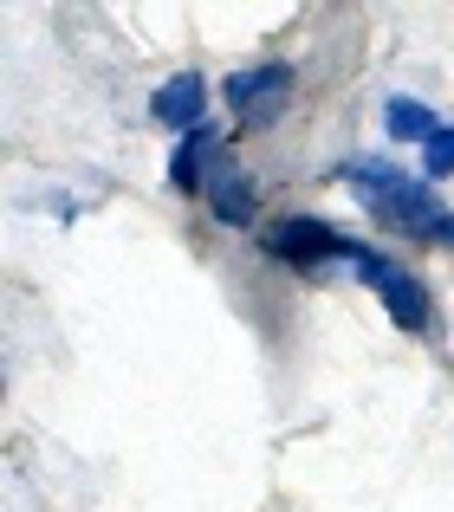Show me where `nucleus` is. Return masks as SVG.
<instances>
[{"mask_svg": "<svg viewBox=\"0 0 454 512\" xmlns=\"http://www.w3.org/2000/svg\"><path fill=\"white\" fill-rule=\"evenodd\" d=\"M344 266H351V273L377 292L383 312H390L403 331H429V292H422V279H409L396 260H383L377 247H357V240L344 247Z\"/></svg>", "mask_w": 454, "mask_h": 512, "instance_id": "f257e3e1", "label": "nucleus"}, {"mask_svg": "<svg viewBox=\"0 0 454 512\" xmlns=\"http://www.w3.org/2000/svg\"><path fill=\"white\" fill-rule=\"evenodd\" d=\"M344 247L351 240L338 234V227L312 221V214H286V221L266 227V253L286 266H325V260H344Z\"/></svg>", "mask_w": 454, "mask_h": 512, "instance_id": "f03ea898", "label": "nucleus"}, {"mask_svg": "<svg viewBox=\"0 0 454 512\" xmlns=\"http://www.w3.org/2000/svg\"><path fill=\"white\" fill-rule=\"evenodd\" d=\"M221 98L234 104L247 124H273L279 111H286V98H292V65H253V72H234L221 85Z\"/></svg>", "mask_w": 454, "mask_h": 512, "instance_id": "7ed1b4c3", "label": "nucleus"}, {"mask_svg": "<svg viewBox=\"0 0 454 512\" xmlns=\"http://www.w3.org/2000/svg\"><path fill=\"white\" fill-rule=\"evenodd\" d=\"M202 201L215 208V221H227V227H247L253 214H260V195H253V175L234 163V156H215L208 163V175H202Z\"/></svg>", "mask_w": 454, "mask_h": 512, "instance_id": "20e7f679", "label": "nucleus"}, {"mask_svg": "<svg viewBox=\"0 0 454 512\" xmlns=\"http://www.w3.org/2000/svg\"><path fill=\"white\" fill-rule=\"evenodd\" d=\"M150 117H156V124H169V130H182V137H189V130H202L208 124V78L202 72H176L150 98Z\"/></svg>", "mask_w": 454, "mask_h": 512, "instance_id": "39448f33", "label": "nucleus"}, {"mask_svg": "<svg viewBox=\"0 0 454 512\" xmlns=\"http://www.w3.org/2000/svg\"><path fill=\"white\" fill-rule=\"evenodd\" d=\"M221 156V137H215V124H202V130H189V137L176 143V156H169V182L182 188V195H202V175L208 163Z\"/></svg>", "mask_w": 454, "mask_h": 512, "instance_id": "423d86ee", "label": "nucleus"}, {"mask_svg": "<svg viewBox=\"0 0 454 512\" xmlns=\"http://www.w3.org/2000/svg\"><path fill=\"white\" fill-rule=\"evenodd\" d=\"M383 130H390L396 143H422V150H429L435 143V111L416 104V98H390L383 104Z\"/></svg>", "mask_w": 454, "mask_h": 512, "instance_id": "0eeeda50", "label": "nucleus"}, {"mask_svg": "<svg viewBox=\"0 0 454 512\" xmlns=\"http://www.w3.org/2000/svg\"><path fill=\"white\" fill-rule=\"evenodd\" d=\"M344 175L364 188V201H383L390 188H403V182H409V175L396 169V163H383V156H357V163H344Z\"/></svg>", "mask_w": 454, "mask_h": 512, "instance_id": "6e6552de", "label": "nucleus"}, {"mask_svg": "<svg viewBox=\"0 0 454 512\" xmlns=\"http://www.w3.org/2000/svg\"><path fill=\"white\" fill-rule=\"evenodd\" d=\"M422 169H429V175H454V130H435V143L422 150Z\"/></svg>", "mask_w": 454, "mask_h": 512, "instance_id": "1a4fd4ad", "label": "nucleus"}]
</instances>
